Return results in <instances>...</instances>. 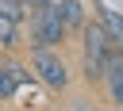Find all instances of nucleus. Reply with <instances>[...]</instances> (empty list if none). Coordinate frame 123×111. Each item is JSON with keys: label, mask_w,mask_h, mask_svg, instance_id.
Returning <instances> with one entry per match:
<instances>
[{"label": "nucleus", "mask_w": 123, "mask_h": 111, "mask_svg": "<svg viewBox=\"0 0 123 111\" xmlns=\"http://www.w3.org/2000/svg\"><path fill=\"white\" fill-rule=\"evenodd\" d=\"M54 8H58V15H62L65 31H85L88 15H85V4H81V0H62V4H54Z\"/></svg>", "instance_id": "6"}, {"label": "nucleus", "mask_w": 123, "mask_h": 111, "mask_svg": "<svg viewBox=\"0 0 123 111\" xmlns=\"http://www.w3.org/2000/svg\"><path fill=\"white\" fill-rule=\"evenodd\" d=\"M23 4V11H38V8H50L54 0H19Z\"/></svg>", "instance_id": "9"}, {"label": "nucleus", "mask_w": 123, "mask_h": 111, "mask_svg": "<svg viewBox=\"0 0 123 111\" xmlns=\"http://www.w3.org/2000/svg\"><path fill=\"white\" fill-rule=\"evenodd\" d=\"M15 46H19V23L0 11V50H15Z\"/></svg>", "instance_id": "7"}, {"label": "nucleus", "mask_w": 123, "mask_h": 111, "mask_svg": "<svg viewBox=\"0 0 123 111\" xmlns=\"http://www.w3.org/2000/svg\"><path fill=\"white\" fill-rule=\"evenodd\" d=\"M104 84H108L111 103L123 107V50H119V46L108 50V61H104Z\"/></svg>", "instance_id": "4"}, {"label": "nucleus", "mask_w": 123, "mask_h": 111, "mask_svg": "<svg viewBox=\"0 0 123 111\" xmlns=\"http://www.w3.org/2000/svg\"><path fill=\"white\" fill-rule=\"evenodd\" d=\"M65 38H69V31L54 4L31 11V50H58V46H65Z\"/></svg>", "instance_id": "2"}, {"label": "nucleus", "mask_w": 123, "mask_h": 111, "mask_svg": "<svg viewBox=\"0 0 123 111\" xmlns=\"http://www.w3.org/2000/svg\"><path fill=\"white\" fill-rule=\"evenodd\" d=\"M81 73H85V80L88 84H100L104 80V61H108V50H111V38L104 34V27L96 23V19H88L85 23V31H81Z\"/></svg>", "instance_id": "1"}, {"label": "nucleus", "mask_w": 123, "mask_h": 111, "mask_svg": "<svg viewBox=\"0 0 123 111\" xmlns=\"http://www.w3.org/2000/svg\"><path fill=\"white\" fill-rule=\"evenodd\" d=\"M31 69H35V80H42L50 92L69 88V69L58 50H31Z\"/></svg>", "instance_id": "3"}, {"label": "nucleus", "mask_w": 123, "mask_h": 111, "mask_svg": "<svg viewBox=\"0 0 123 111\" xmlns=\"http://www.w3.org/2000/svg\"><path fill=\"white\" fill-rule=\"evenodd\" d=\"M96 23L104 27V34L111 38V46L123 50V11L111 4H96Z\"/></svg>", "instance_id": "5"}, {"label": "nucleus", "mask_w": 123, "mask_h": 111, "mask_svg": "<svg viewBox=\"0 0 123 111\" xmlns=\"http://www.w3.org/2000/svg\"><path fill=\"white\" fill-rule=\"evenodd\" d=\"M15 92H19V84H15V77H12V73H8L4 65H0V100H12Z\"/></svg>", "instance_id": "8"}]
</instances>
